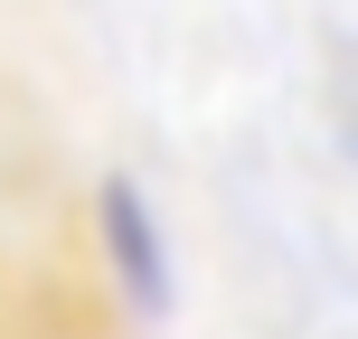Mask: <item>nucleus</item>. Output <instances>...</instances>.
I'll return each mask as SVG.
<instances>
[{
  "label": "nucleus",
  "instance_id": "1",
  "mask_svg": "<svg viewBox=\"0 0 358 339\" xmlns=\"http://www.w3.org/2000/svg\"><path fill=\"white\" fill-rule=\"evenodd\" d=\"M94 254H104V283L123 292L142 321L170 311V236H161V208H151V189L123 179V170L94 189Z\"/></svg>",
  "mask_w": 358,
  "mask_h": 339
},
{
  "label": "nucleus",
  "instance_id": "2",
  "mask_svg": "<svg viewBox=\"0 0 358 339\" xmlns=\"http://www.w3.org/2000/svg\"><path fill=\"white\" fill-rule=\"evenodd\" d=\"M349 123H358V94H349Z\"/></svg>",
  "mask_w": 358,
  "mask_h": 339
}]
</instances>
